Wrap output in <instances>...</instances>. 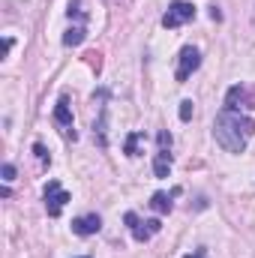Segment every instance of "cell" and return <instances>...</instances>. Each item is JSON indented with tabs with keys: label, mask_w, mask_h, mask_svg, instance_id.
<instances>
[{
	"label": "cell",
	"mask_w": 255,
	"mask_h": 258,
	"mask_svg": "<svg viewBox=\"0 0 255 258\" xmlns=\"http://www.w3.org/2000/svg\"><path fill=\"white\" fill-rule=\"evenodd\" d=\"M252 135H255V120L246 117V114H240V111L222 108L216 114V120H213V138L228 153H243Z\"/></svg>",
	"instance_id": "1"
},
{
	"label": "cell",
	"mask_w": 255,
	"mask_h": 258,
	"mask_svg": "<svg viewBox=\"0 0 255 258\" xmlns=\"http://www.w3.org/2000/svg\"><path fill=\"white\" fill-rule=\"evenodd\" d=\"M195 18V6L186 3V0H174L171 6H168V12L162 15V27H168V30H174V27H180V24H186Z\"/></svg>",
	"instance_id": "2"
},
{
	"label": "cell",
	"mask_w": 255,
	"mask_h": 258,
	"mask_svg": "<svg viewBox=\"0 0 255 258\" xmlns=\"http://www.w3.org/2000/svg\"><path fill=\"white\" fill-rule=\"evenodd\" d=\"M66 204H69V192H66L57 180H48V186H45V210H48V216L57 219L63 213Z\"/></svg>",
	"instance_id": "3"
},
{
	"label": "cell",
	"mask_w": 255,
	"mask_h": 258,
	"mask_svg": "<svg viewBox=\"0 0 255 258\" xmlns=\"http://www.w3.org/2000/svg\"><path fill=\"white\" fill-rule=\"evenodd\" d=\"M198 66H201V54H198V48H195V45H183L180 54H177V72H174V78H177V81H186Z\"/></svg>",
	"instance_id": "4"
},
{
	"label": "cell",
	"mask_w": 255,
	"mask_h": 258,
	"mask_svg": "<svg viewBox=\"0 0 255 258\" xmlns=\"http://www.w3.org/2000/svg\"><path fill=\"white\" fill-rule=\"evenodd\" d=\"M126 225H129V231H132V237H135L138 243L150 240V237L162 228V225H159V219H147V222H141V219H138V213H132V210L126 213Z\"/></svg>",
	"instance_id": "5"
},
{
	"label": "cell",
	"mask_w": 255,
	"mask_h": 258,
	"mask_svg": "<svg viewBox=\"0 0 255 258\" xmlns=\"http://www.w3.org/2000/svg\"><path fill=\"white\" fill-rule=\"evenodd\" d=\"M225 108L240 111V108H255V90H249L246 84H234L225 96Z\"/></svg>",
	"instance_id": "6"
},
{
	"label": "cell",
	"mask_w": 255,
	"mask_h": 258,
	"mask_svg": "<svg viewBox=\"0 0 255 258\" xmlns=\"http://www.w3.org/2000/svg\"><path fill=\"white\" fill-rule=\"evenodd\" d=\"M54 123L60 126V132H63L66 138H72L75 141V129H72V108H69V96H60L57 99V105H54Z\"/></svg>",
	"instance_id": "7"
},
{
	"label": "cell",
	"mask_w": 255,
	"mask_h": 258,
	"mask_svg": "<svg viewBox=\"0 0 255 258\" xmlns=\"http://www.w3.org/2000/svg\"><path fill=\"white\" fill-rule=\"evenodd\" d=\"M99 228H102V219H99L96 213H84V216L72 219V231H75L78 237H90V234H96Z\"/></svg>",
	"instance_id": "8"
},
{
	"label": "cell",
	"mask_w": 255,
	"mask_h": 258,
	"mask_svg": "<svg viewBox=\"0 0 255 258\" xmlns=\"http://www.w3.org/2000/svg\"><path fill=\"white\" fill-rule=\"evenodd\" d=\"M99 93H102V105H99V117L93 123V138L99 141V147H108V138H105V123H108V105H105V99H108V93L105 90H99Z\"/></svg>",
	"instance_id": "9"
},
{
	"label": "cell",
	"mask_w": 255,
	"mask_h": 258,
	"mask_svg": "<svg viewBox=\"0 0 255 258\" xmlns=\"http://www.w3.org/2000/svg\"><path fill=\"white\" fill-rule=\"evenodd\" d=\"M168 171H171V153L168 150H159L153 156V174L156 177H168Z\"/></svg>",
	"instance_id": "10"
},
{
	"label": "cell",
	"mask_w": 255,
	"mask_h": 258,
	"mask_svg": "<svg viewBox=\"0 0 255 258\" xmlns=\"http://www.w3.org/2000/svg\"><path fill=\"white\" fill-rule=\"evenodd\" d=\"M84 39H87V30H84L81 24H75V27H69V30L63 33V45H66V48H75V45H81Z\"/></svg>",
	"instance_id": "11"
},
{
	"label": "cell",
	"mask_w": 255,
	"mask_h": 258,
	"mask_svg": "<svg viewBox=\"0 0 255 258\" xmlns=\"http://www.w3.org/2000/svg\"><path fill=\"white\" fill-rule=\"evenodd\" d=\"M141 141H144V132H129L126 141H123V153H126V156H138Z\"/></svg>",
	"instance_id": "12"
},
{
	"label": "cell",
	"mask_w": 255,
	"mask_h": 258,
	"mask_svg": "<svg viewBox=\"0 0 255 258\" xmlns=\"http://www.w3.org/2000/svg\"><path fill=\"white\" fill-rule=\"evenodd\" d=\"M150 207H153L156 213H168V210H171V195H168V192H153Z\"/></svg>",
	"instance_id": "13"
},
{
	"label": "cell",
	"mask_w": 255,
	"mask_h": 258,
	"mask_svg": "<svg viewBox=\"0 0 255 258\" xmlns=\"http://www.w3.org/2000/svg\"><path fill=\"white\" fill-rule=\"evenodd\" d=\"M33 153H36V159H39V162H42V165H51V156H48V150H45V147H42V144H39V141H36V144H33Z\"/></svg>",
	"instance_id": "14"
},
{
	"label": "cell",
	"mask_w": 255,
	"mask_h": 258,
	"mask_svg": "<svg viewBox=\"0 0 255 258\" xmlns=\"http://www.w3.org/2000/svg\"><path fill=\"white\" fill-rule=\"evenodd\" d=\"M156 141H159V150H171V135H168L165 129L156 135Z\"/></svg>",
	"instance_id": "15"
},
{
	"label": "cell",
	"mask_w": 255,
	"mask_h": 258,
	"mask_svg": "<svg viewBox=\"0 0 255 258\" xmlns=\"http://www.w3.org/2000/svg\"><path fill=\"white\" fill-rule=\"evenodd\" d=\"M180 120H192V99L180 102Z\"/></svg>",
	"instance_id": "16"
},
{
	"label": "cell",
	"mask_w": 255,
	"mask_h": 258,
	"mask_svg": "<svg viewBox=\"0 0 255 258\" xmlns=\"http://www.w3.org/2000/svg\"><path fill=\"white\" fill-rule=\"evenodd\" d=\"M3 180H6V183L15 180V165H12V162H3Z\"/></svg>",
	"instance_id": "17"
},
{
	"label": "cell",
	"mask_w": 255,
	"mask_h": 258,
	"mask_svg": "<svg viewBox=\"0 0 255 258\" xmlns=\"http://www.w3.org/2000/svg\"><path fill=\"white\" fill-rule=\"evenodd\" d=\"M183 258H210V255H207V249L201 246V249H192L189 255H183Z\"/></svg>",
	"instance_id": "18"
},
{
	"label": "cell",
	"mask_w": 255,
	"mask_h": 258,
	"mask_svg": "<svg viewBox=\"0 0 255 258\" xmlns=\"http://www.w3.org/2000/svg\"><path fill=\"white\" fill-rule=\"evenodd\" d=\"M210 18H213V21H219V18H222V12H219V6H210Z\"/></svg>",
	"instance_id": "19"
},
{
	"label": "cell",
	"mask_w": 255,
	"mask_h": 258,
	"mask_svg": "<svg viewBox=\"0 0 255 258\" xmlns=\"http://www.w3.org/2000/svg\"><path fill=\"white\" fill-rule=\"evenodd\" d=\"M9 51H12V36L3 39V54H9Z\"/></svg>",
	"instance_id": "20"
},
{
	"label": "cell",
	"mask_w": 255,
	"mask_h": 258,
	"mask_svg": "<svg viewBox=\"0 0 255 258\" xmlns=\"http://www.w3.org/2000/svg\"><path fill=\"white\" fill-rule=\"evenodd\" d=\"M81 258H87V255H81Z\"/></svg>",
	"instance_id": "21"
}]
</instances>
